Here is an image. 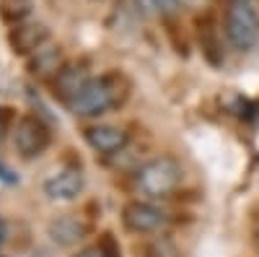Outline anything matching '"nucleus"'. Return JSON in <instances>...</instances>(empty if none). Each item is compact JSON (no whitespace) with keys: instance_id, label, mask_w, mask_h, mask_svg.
<instances>
[{"instance_id":"obj_1","label":"nucleus","mask_w":259,"mask_h":257,"mask_svg":"<svg viewBox=\"0 0 259 257\" xmlns=\"http://www.w3.org/2000/svg\"><path fill=\"white\" fill-rule=\"evenodd\" d=\"M182 164L171 156H158L143 164L135 174V185L148 198H166L182 185Z\"/></svg>"},{"instance_id":"obj_2","label":"nucleus","mask_w":259,"mask_h":257,"mask_svg":"<svg viewBox=\"0 0 259 257\" xmlns=\"http://www.w3.org/2000/svg\"><path fill=\"white\" fill-rule=\"evenodd\" d=\"M223 29L233 50L246 52L259 42V13L249 0H228Z\"/></svg>"},{"instance_id":"obj_3","label":"nucleus","mask_w":259,"mask_h":257,"mask_svg":"<svg viewBox=\"0 0 259 257\" xmlns=\"http://www.w3.org/2000/svg\"><path fill=\"white\" fill-rule=\"evenodd\" d=\"M119 101V86L114 78H91L89 86L68 104L78 117H99Z\"/></svg>"},{"instance_id":"obj_4","label":"nucleus","mask_w":259,"mask_h":257,"mask_svg":"<svg viewBox=\"0 0 259 257\" xmlns=\"http://www.w3.org/2000/svg\"><path fill=\"white\" fill-rule=\"evenodd\" d=\"M13 143L24 159H34L50 145V127L39 117H24L13 127Z\"/></svg>"},{"instance_id":"obj_5","label":"nucleus","mask_w":259,"mask_h":257,"mask_svg":"<svg viewBox=\"0 0 259 257\" xmlns=\"http://www.w3.org/2000/svg\"><path fill=\"white\" fill-rule=\"evenodd\" d=\"M122 221L133 234H153V231H161L168 218H166V213L161 208H156L153 203L133 200V203L124 205Z\"/></svg>"},{"instance_id":"obj_6","label":"nucleus","mask_w":259,"mask_h":257,"mask_svg":"<svg viewBox=\"0 0 259 257\" xmlns=\"http://www.w3.org/2000/svg\"><path fill=\"white\" fill-rule=\"evenodd\" d=\"M83 187H85L83 171L75 169V166H68V169L55 171V174L45 182V195L52 203H73V200H78Z\"/></svg>"},{"instance_id":"obj_7","label":"nucleus","mask_w":259,"mask_h":257,"mask_svg":"<svg viewBox=\"0 0 259 257\" xmlns=\"http://www.w3.org/2000/svg\"><path fill=\"white\" fill-rule=\"evenodd\" d=\"M50 39V29L41 21H21L8 31V45L16 55H34Z\"/></svg>"},{"instance_id":"obj_8","label":"nucleus","mask_w":259,"mask_h":257,"mask_svg":"<svg viewBox=\"0 0 259 257\" xmlns=\"http://www.w3.org/2000/svg\"><path fill=\"white\" fill-rule=\"evenodd\" d=\"M85 143H89L96 154H119L127 145V133L117 125H94L85 130Z\"/></svg>"},{"instance_id":"obj_9","label":"nucleus","mask_w":259,"mask_h":257,"mask_svg":"<svg viewBox=\"0 0 259 257\" xmlns=\"http://www.w3.org/2000/svg\"><path fill=\"white\" fill-rule=\"evenodd\" d=\"M91 76H89V68L85 65H62L60 73L55 76V94L62 99V101H73L85 86H89Z\"/></svg>"},{"instance_id":"obj_10","label":"nucleus","mask_w":259,"mask_h":257,"mask_svg":"<svg viewBox=\"0 0 259 257\" xmlns=\"http://www.w3.org/2000/svg\"><path fill=\"white\" fill-rule=\"evenodd\" d=\"M50 239L60 247H73L85 237V224L78 216H57L47 224Z\"/></svg>"},{"instance_id":"obj_11","label":"nucleus","mask_w":259,"mask_h":257,"mask_svg":"<svg viewBox=\"0 0 259 257\" xmlns=\"http://www.w3.org/2000/svg\"><path fill=\"white\" fill-rule=\"evenodd\" d=\"M62 68V52L60 47H41L31 55L29 60V70L36 78H47V76H57Z\"/></svg>"},{"instance_id":"obj_12","label":"nucleus","mask_w":259,"mask_h":257,"mask_svg":"<svg viewBox=\"0 0 259 257\" xmlns=\"http://www.w3.org/2000/svg\"><path fill=\"white\" fill-rule=\"evenodd\" d=\"M31 8V0H0V18L16 26L21 21H26Z\"/></svg>"},{"instance_id":"obj_13","label":"nucleus","mask_w":259,"mask_h":257,"mask_svg":"<svg viewBox=\"0 0 259 257\" xmlns=\"http://www.w3.org/2000/svg\"><path fill=\"white\" fill-rule=\"evenodd\" d=\"M145 257H179L177 247L166 242V239H156V242H150L145 247Z\"/></svg>"},{"instance_id":"obj_14","label":"nucleus","mask_w":259,"mask_h":257,"mask_svg":"<svg viewBox=\"0 0 259 257\" xmlns=\"http://www.w3.org/2000/svg\"><path fill=\"white\" fill-rule=\"evenodd\" d=\"M150 6H153L158 13H163V16H171V13L179 11L182 0H150Z\"/></svg>"},{"instance_id":"obj_15","label":"nucleus","mask_w":259,"mask_h":257,"mask_svg":"<svg viewBox=\"0 0 259 257\" xmlns=\"http://www.w3.org/2000/svg\"><path fill=\"white\" fill-rule=\"evenodd\" d=\"M0 182H3V185H18V171L16 169H11L6 161H0Z\"/></svg>"},{"instance_id":"obj_16","label":"nucleus","mask_w":259,"mask_h":257,"mask_svg":"<svg viewBox=\"0 0 259 257\" xmlns=\"http://www.w3.org/2000/svg\"><path fill=\"white\" fill-rule=\"evenodd\" d=\"M75 257H106V252L101 249V244H96V247H85V249H80Z\"/></svg>"},{"instance_id":"obj_17","label":"nucleus","mask_w":259,"mask_h":257,"mask_svg":"<svg viewBox=\"0 0 259 257\" xmlns=\"http://www.w3.org/2000/svg\"><path fill=\"white\" fill-rule=\"evenodd\" d=\"M189 3H202V0H189Z\"/></svg>"}]
</instances>
